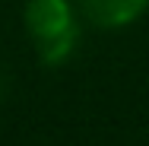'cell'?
Listing matches in <instances>:
<instances>
[{"mask_svg": "<svg viewBox=\"0 0 149 146\" xmlns=\"http://www.w3.org/2000/svg\"><path fill=\"white\" fill-rule=\"evenodd\" d=\"M26 26L45 64H63L76 51L79 22L73 19V10L67 0H29Z\"/></svg>", "mask_w": 149, "mask_h": 146, "instance_id": "obj_1", "label": "cell"}, {"mask_svg": "<svg viewBox=\"0 0 149 146\" xmlns=\"http://www.w3.org/2000/svg\"><path fill=\"white\" fill-rule=\"evenodd\" d=\"M3 95H6V76L0 73V98H3Z\"/></svg>", "mask_w": 149, "mask_h": 146, "instance_id": "obj_3", "label": "cell"}, {"mask_svg": "<svg viewBox=\"0 0 149 146\" xmlns=\"http://www.w3.org/2000/svg\"><path fill=\"white\" fill-rule=\"evenodd\" d=\"M149 0H79L83 16L102 29H120L143 16Z\"/></svg>", "mask_w": 149, "mask_h": 146, "instance_id": "obj_2", "label": "cell"}]
</instances>
